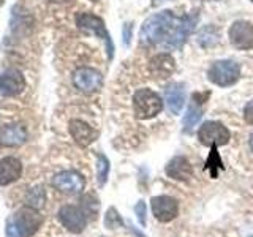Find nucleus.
Returning a JSON list of instances; mask_svg holds the SVG:
<instances>
[{
    "instance_id": "obj_25",
    "label": "nucleus",
    "mask_w": 253,
    "mask_h": 237,
    "mask_svg": "<svg viewBox=\"0 0 253 237\" xmlns=\"http://www.w3.org/2000/svg\"><path fill=\"white\" fill-rule=\"evenodd\" d=\"M130 37H131V26H130V24H125V27H124V41H125V44L130 43Z\"/></svg>"
},
{
    "instance_id": "obj_11",
    "label": "nucleus",
    "mask_w": 253,
    "mask_h": 237,
    "mask_svg": "<svg viewBox=\"0 0 253 237\" xmlns=\"http://www.w3.org/2000/svg\"><path fill=\"white\" fill-rule=\"evenodd\" d=\"M59 218L63 223V226L71 233H81L87 223L85 213L78 205H71V204L63 205L59 212Z\"/></svg>"
},
{
    "instance_id": "obj_4",
    "label": "nucleus",
    "mask_w": 253,
    "mask_h": 237,
    "mask_svg": "<svg viewBox=\"0 0 253 237\" xmlns=\"http://www.w3.org/2000/svg\"><path fill=\"white\" fill-rule=\"evenodd\" d=\"M239 76H241V67H239V63H236L233 60L213 62L208 71L209 81L220 87H229L236 84Z\"/></svg>"
},
{
    "instance_id": "obj_19",
    "label": "nucleus",
    "mask_w": 253,
    "mask_h": 237,
    "mask_svg": "<svg viewBox=\"0 0 253 237\" xmlns=\"http://www.w3.org/2000/svg\"><path fill=\"white\" fill-rule=\"evenodd\" d=\"M201 116H203V111H201L200 106L196 105V101L193 100L192 103H190V106L187 109V114L184 117V126H185V130L187 131L192 130L193 126L198 123V120L201 118Z\"/></svg>"
},
{
    "instance_id": "obj_10",
    "label": "nucleus",
    "mask_w": 253,
    "mask_h": 237,
    "mask_svg": "<svg viewBox=\"0 0 253 237\" xmlns=\"http://www.w3.org/2000/svg\"><path fill=\"white\" fill-rule=\"evenodd\" d=\"M52 185L63 193H79L83 192L85 180L76 171H63L52 177Z\"/></svg>"
},
{
    "instance_id": "obj_8",
    "label": "nucleus",
    "mask_w": 253,
    "mask_h": 237,
    "mask_svg": "<svg viewBox=\"0 0 253 237\" xmlns=\"http://www.w3.org/2000/svg\"><path fill=\"white\" fill-rule=\"evenodd\" d=\"M73 84L78 90H81L84 93H92L95 90H98L103 84V76L100 71L93 68H78L73 75Z\"/></svg>"
},
{
    "instance_id": "obj_9",
    "label": "nucleus",
    "mask_w": 253,
    "mask_h": 237,
    "mask_svg": "<svg viewBox=\"0 0 253 237\" xmlns=\"http://www.w3.org/2000/svg\"><path fill=\"white\" fill-rule=\"evenodd\" d=\"M150 204H152V212H154L155 218L158 221H162V223H168V221L177 217L179 204L171 196H166V195L155 196V198H152Z\"/></svg>"
},
{
    "instance_id": "obj_28",
    "label": "nucleus",
    "mask_w": 253,
    "mask_h": 237,
    "mask_svg": "<svg viewBox=\"0 0 253 237\" xmlns=\"http://www.w3.org/2000/svg\"><path fill=\"white\" fill-rule=\"evenodd\" d=\"M0 3H2V2H0Z\"/></svg>"
},
{
    "instance_id": "obj_2",
    "label": "nucleus",
    "mask_w": 253,
    "mask_h": 237,
    "mask_svg": "<svg viewBox=\"0 0 253 237\" xmlns=\"http://www.w3.org/2000/svg\"><path fill=\"white\" fill-rule=\"evenodd\" d=\"M42 215L34 210V207H24L16 212V215L8 221L6 236L8 237H30L42 226Z\"/></svg>"
},
{
    "instance_id": "obj_29",
    "label": "nucleus",
    "mask_w": 253,
    "mask_h": 237,
    "mask_svg": "<svg viewBox=\"0 0 253 237\" xmlns=\"http://www.w3.org/2000/svg\"><path fill=\"white\" fill-rule=\"evenodd\" d=\"M252 2H253V0H252Z\"/></svg>"
},
{
    "instance_id": "obj_13",
    "label": "nucleus",
    "mask_w": 253,
    "mask_h": 237,
    "mask_svg": "<svg viewBox=\"0 0 253 237\" xmlns=\"http://www.w3.org/2000/svg\"><path fill=\"white\" fill-rule=\"evenodd\" d=\"M174 70H176V62L172 55L166 52L157 54L149 62V71L155 79H168L174 73Z\"/></svg>"
},
{
    "instance_id": "obj_18",
    "label": "nucleus",
    "mask_w": 253,
    "mask_h": 237,
    "mask_svg": "<svg viewBox=\"0 0 253 237\" xmlns=\"http://www.w3.org/2000/svg\"><path fill=\"white\" fill-rule=\"evenodd\" d=\"M27 139V131L22 125H6L2 130V136H0V142L3 146L14 147L24 144Z\"/></svg>"
},
{
    "instance_id": "obj_22",
    "label": "nucleus",
    "mask_w": 253,
    "mask_h": 237,
    "mask_svg": "<svg viewBox=\"0 0 253 237\" xmlns=\"http://www.w3.org/2000/svg\"><path fill=\"white\" fill-rule=\"evenodd\" d=\"M211 149H212V152H211L209 161H208V168H211L212 177H213V168H223V164H221V160L217 154V146H211Z\"/></svg>"
},
{
    "instance_id": "obj_7",
    "label": "nucleus",
    "mask_w": 253,
    "mask_h": 237,
    "mask_svg": "<svg viewBox=\"0 0 253 237\" xmlns=\"http://www.w3.org/2000/svg\"><path fill=\"white\" fill-rule=\"evenodd\" d=\"M229 41L241 51H249L253 47V26L249 21H236L229 27Z\"/></svg>"
},
{
    "instance_id": "obj_21",
    "label": "nucleus",
    "mask_w": 253,
    "mask_h": 237,
    "mask_svg": "<svg viewBox=\"0 0 253 237\" xmlns=\"http://www.w3.org/2000/svg\"><path fill=\"white\" fill-rule=\"evenodd\" d=\"M43 188H35L30 192V196L27 198L29 199V204L30 207H40V205H43V201H44V196H43Z\"/></svg>"
},
{
    "instance_id": "obj_5",
    "label": "nucleus",
    "mask_w": 253,
    "mask_h": 237,
    "mask_svg": "<svg viewBox=\"0 0 253 237\" xmlns=\"http://www.w3.org/2000/svg\"><path fill=\"white\" fill-rule=\"evenodd\" d=\"M76 24H78V27L81 30L89 32V34H93V35H97L98 38H101L103 41L106 43V49H108L109 59L113 57V54H114L113 41H111V37H109L108 30L105 27V22H103L98 16L90 14V13H79L76 16Z\"/></svg>"
},
{
    "instance_id": "obj_27",
    "label": "nucleus",
    "mask_w": 253,
    "mask_h": 237,
    "mask_svg": "<svg viewBox=\"0 0 253 237\" xmlns=\"http://www.w3.org/2000/svg\"><path fill=\"white\" fill-rule=\"evenodd\" d=\"M250 146H252V150H253V136H252V139H250Z\"/></svg>"
},
{
    "instance_id": "obj_20",
    "label": "nucleus",
    "mask_w": 253,
    "mask_h": 237,
    "mask_svg": "<svg viewBox=\"0 0 253 237\" xmlns=\"http://www.w3.org/2000/svg\"><path fill=\"white\" fill-rule=\"evenodd\" d=\"M97 169H98V182L100 185H103L106 182L108 172H109V161L106 157L98 155V161H97Z\"/></svg>"
},
{
    "instance_id": "obj_12",
    "label": "nucleus",
    "mask_w": 253,
    "mask_h": 237,
    "mask_svg": "<svg viewBox=\"0 0 253 237\" xmlns=\"http://www.w3.org/2000/svg\"><path fill=\"white\" fill-rule=\"evenodd\" d=\"M26 87V79H24L22 73L16 68H10L2 73L0 76V92L5 97H13L24 90Z\"/></svg>"
},
{
    "instance_id": "obj_6",
    "label": "nucleus",
    "mask_w": 253,
    "mask_h": 237,
    "mask_svg": "<svg viewBox=\"0 0 253 237\" xmlns=\"http://www.w3.org/2000/svg\"><path fill=\"white\" fill-rule=\"evenodd\" d=\"M231 133L220 122H204L198 130V139L203 146H225L228 144Z\"/></svg>"
},
{
    "instance_id": "obj_17",
    "label": "nucleus",
    "mask_w": 253,
    "mask_h": 237,
    "mask_svg": "<svg viewBox=\"0 0 253 237\" xmlns=\"http://www.w3.org/2000/svg\"><path fill=\"white\" fill-rule=\"evenodd\" d=\"M166 174H168L171 179L187 180L192 177L193 169H192V164L188 163L185 157H176L166 164Z\"/></svg>"
},
{
    "instance_id": "obj_23",
    "label": "nucleus",
    "mask_w": 253,
    "mask_h": 237,
    "mask_svg": "<svg viewBox=\"0 0 253 237\" xmlns=\"http://www.w3.org/2000/svg\"><path fill=\"white\" fill-rule=\"evenodd\" d=\"M244 118H245V122H247V123L253 125V100L245 105V108H244Z\"/></svg>"
},
{
    "instance_id": "obj_15",
    "label": "nucleus",
    "mask_w": 253,
    "mask_h": 237,
    "mask_svg": "<svg viewBox=\"0 0 253 237\" xmlns=\"http://www.w3.org/2000/svg\"><path fill=\"white\" fill-rule=\"evenodd\" d=\"M22 164L18 158L5 157L0 160V185H10L21 177Z\"/></svg>"
},
{
    "instance_id": "obj_26",
    "label": "nucleus",
    "mask_w": 253,
    "mask_h": 237,
    "mask_svg": "<svg viewBox=\"0 0 253 237\" xmlns=\"http://www.w3.org/2000/svg\"><path fill=\"white\" fill-rule=\"evenodd\" d=\"M160 2H165V0H152V3L157 5V3H160Z\"/></svg>"
},
{
    "instance_id": "obj_14",
    "label": "nucleus",
    "mask_w": 253,
    "mask_h": 237,
    "mask_svg": "<svg viewBox=\"0 0 253 237\" xmlns=\"http://www.w3.org/2000/svg\"><path fill=\"white\" fill-rule=\"evenodd\" d=\"M165 101L171 114H179L185 105V87L180 82H172L165 90Z\"/></svg>"
},
{
    "instance_id": "obj_1",
    "label": "nucleus",
    "mask_w": 253,
    "mask_h": 237,
    "mask_svg": "<svg viewBox=\"0 0 253 237\" xmlns=\"http://www.w3.org/2000/svg\"><path fill=\"white\" fill-rule=\"evenodd\" d=\"M200 14L192 13L177 18L172 11L157 13L142 24L139 40L142 44H165L166 47H180L187 37L195 30Z\"/></svg>"
},
{
    "instance_id": "obj_16",
    "label": "nucleus",
    "mask_w": 253,
    "mask_h": 237,
    "mask_svg": "<svg viewBox=\"0 0 253 237\" xmlns=\"http://www.w3.org/2000/svg\"><path fill=\"white\" fill-rule=\"evenodd\" d=\"M68 130H70L71 136H73V139L83 147H87L89 144H92L95 136H97V133H95V130L89 123H85L83 120H78V118L70 122Z\"/></svg>"
},
{
    "instance_id": "obj_24",
    "label": "nucleus",
    "mask_w": 253,
    "mask_h": 237,
    "mask_svg": "<svg viewBox=\"0 0 253 237\" xmlns=\"http://www.w3.org/2000/svg\"><path fill=\"white\" fill-rule=\"evenodd\" d=\"M136 212H138V218H139V221L142 225L146 223V220H144V215H146V207H144V202H139L138 205H136Z\"/></svg>"
},
{
    "instance_id": "obj_3",
    "label": "nucleus",
    "mask_w": 253,
    "mask_h": 237,
    "mask_svg": "<svg viewBox=\"0 0 253 237\" xmlns=\"http://www.w3.org/2000/svg\"><path fill=\"white\" fill-rule=\"evenodd\" d=\"M133 109L138 118H152L162 113L163 101L150 89H139L133 95Z\"/></svg>"
}]
</instances>
